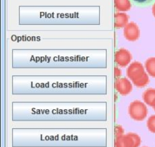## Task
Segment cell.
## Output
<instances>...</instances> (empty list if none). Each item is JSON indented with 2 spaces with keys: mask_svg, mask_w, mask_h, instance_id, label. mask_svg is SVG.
<instances>
[{
  "mask_svg": "<svg viewBox=\"0 0 155 147\" xmlns=\"http://www.w3.org/2000/svg\"><path fill=\"white\" fill-rule=\"evenodd\" d=\"M143 147H147V146H143Z\"/></svg>",
  "mask_w": 155,
  "mask_h": 147,
  "instance_id": "obj_18",
  "label": "cell"
},
{
  "mask_svg": "<svg viewBox=\"0 0 155 147\" xmlns=\"http://www.w3.org/2000/svg\"><path fill=\"white\" fill-rule=\"evenodd\" d=\"M133 59L131 53L125 48H120L115 52L114 60L117 65L120 67H126Z\"/></svg>",
  "mask_w": 155,
  "mask_h": 147,
  "instance_id": "obj_4",
  "label": "cell"
},
{
  "mask_svg": "<svg viewBox=\"0 0 155 147\" xmlns=\"http://www.w3.org/2000/svg\"><path fill=\"white\" fill-rule=\"evenodd\" d=\"M124 129H123L122 126H120V125H116V127H115V134H116V137L123 135V134H124Z\"/></svg>",
  "mask_w": 155,
  "mask_h": 147,
  "instance_id": "obj_14",
  "label": "cell"
},
{
  "mask_svg": "<svg viewBox=\"0 0 155 147\" xmlns=\"http://www.w3.org/2000/svg\"><path fill=\"white\" fill-rule=\"evenodd\" d=\"M144 103L151 107H155V88H148L142 94Z\"/></svg>",
  "mask_w": 155,
  "mask_h": 147,
  "instance_id": "obj_8",
  "label": "cell"
},
{
  "mask_svg": "<svg viewBox=\"0 0 155 147\" xmlns=\"http://www.w3.org/2000/svg\"><path fill=\"white\" fill-rule=\"evenodd\" d=\"M145 73L146 72H145V67L143 66V65L138 61L132 63L127 69V77L130 80H132L133 82L140 79Z\"/></svg>",
  "mask_w": 155,
  "mask_h": 147,
  "instance_id": "obj_3",
  "label": "cell"
},
{
  "mask_svg": "<svg viewBox=\"0 0 155 147\" xmlns=\"http://www.w3.org/2000/svg\"><path fill=\"white\" fill-rule=\"evenodd\" d=\"M152 14L155 18V2L153 4V6H152Z\"/></svg>",
  "mask_w": 155,
  "mask_h": 147,
  "instance_id": "obj_16",
  "label": "cell"
},
{
  "mask_svg": "<svg viewBox=\"0 0 155 147\" xmlns=\"http://www.w3.org/2000/svg\"><path fill=\"white\" fill-rule=\"evenodd\" d=\"M124 37L127 40L130 42H135L140 37V30L136 23L130 22L124 27Z\"/></svg>",
  "mask_w": 155,
  "mask_h": 147,
  "instance_id": "obj_5",
  "label": "cell"
},
{
  "mask_svg": "<svg viewBox=\"0 0 155 147\" xmlns=\"http://www.w3.org/2000/svg\"><path fill=\"white\" fill-rule=\"evenodd\" d=\"M145 69L150 76L155 78V57H150L145 61Z\"/></svg>",
  "mask_w": 155,
  "mask_h": 147,
  "instance_id": "obj_10",
  "label": "cell"
},
{
  "mask_svg": "<svg viewBox=\"0 0 155 147\" xmlns=\"http://www.w3.org/2000/svg\"><path fill=\"white\" fill-rule=\"evenodd\" d=\"M131 0H114L115 8L119 11H127L132 8Z\"/></svg>",
  "mask_w": 155,
  "mask_h": 147,
  "instance_id": "obj_9",
  "label": "cell"
},
{
  "mask_svg": "<svg viewBox=\"0 0 155 147\" xmlns=\"http://www.w3.org/2000/svg\"><path fill=\"white\" fill-rule=\"evenodd\" d=\"M141 142V138L138 134L129 133L116 137L115 147H139Z\"/></svg>",
  "mask_w": 155,
  "mask_h": 147,
  "instance_id": "obj_2",
  "label": "cell"
},
{
  "mask_svg": "<svg viewBox=\"0 0 155 147\" xmlns=\"http://www.w3.org/2000/svg\"><path fill=\"white\" fill-rule=\"evenodd\" d=\"M121 75H122V72H121V70L117 67V66H115L114 67V76L116 78V79L120 78Z\"/></svg>",
  "mask_w": 155,
  "mask_h": 147,
  "instance_id": "obj_15",
  "label": "cell"
},
{
  "mask_svg": "<svg viewBox=\"0 0 155 147\" xmlns=\"http://www.w3.org/2000/svg\"><path fill=\"white\" fill-rule=\"evenodd\" d=\"M114 87L117 91L122 96L130 94L133 91V85L127 78H120L116 79Z\"/></svg>",
  "mask_w": 155,
  "mask_h": 147,
  "instance_id": "obj_6",
  "label": "cell"
},
{
  "mask_svg": "<svg viewBox=\"0 0 155 147\" xmlns=\"http://www.w3.org/2000/svg\"><path fill=\"white\" fill-rule=\"evenodd\" d=\"M149 77H148V74L145 73L140 79L137 80L136 81H134L133 82V85L135 86H136L137 88H142L145 87L149 83Z\"/></svg>",
  "mask_w": 155,
  "mask_h": 147,
  "instance_id": "obj_11",
  "label": "cell"
},
{
  "mask_svg": "<svg viewBox=\"0 0 155 147\" xmlns=\"http://www.w3.org/2000/svg\"><path fill=\"white\" fill-rule=\"evenodd\" d=\"M129 115L133 120L142 122L148 115V108L145 103L140 101H134L129 106Z\"/></svg>",
  "mask_w": 155,
  "mask_h": 147,
  "instance_id": "obj_1",
  "label": "cell"
},
{
  "mask_svg": "<svg viewBox=\"0 0 155 147\" xmlns=\"http://www.w3.org/2000/svg\"><path fill=\"white\" fill-rule=\"evenodd\" d=\"M147 127L151 133L155 134V115L150 116L147 121Z\"/></svg>",
  "mask_w": 155,
  "mask_h": 147,
  "instance_id": "obj_13",
  "label": "cell"
},
{
  "mask_svg": "<svg viewBox=\"0 0 155 147\" xmlns=\"http://www.w3.org/2000/svg\"><path fill=\"white\" fill-rule=\"evenodd\" d=\"M129 24V16L125 13L115 14L114 15V27L117 29L124 28Z\"/></svg>",
  "mask_w": 155,
  "mask_h": 147,
  "instance_id": "obj_7",
  "label": "cell"
},
{
  "mask_svg": "<svg viewBox=\"0 0 155 147\" xmlns=\"http://www.w3.org/2000/svg\"><path fill=\"white\" fill-rule=\"evenodd\" d=\"M132 3L134 5L139 7H147L153 5L155 2V0H131Z\"/></svg>",
  "mask_w": 155,
  "mask_h": 147,
  "instance_id": "obj_12",
  "label": "cell"
},
{
  "mask_svg": "<svg viewBox=\"0 0 155 147\" xmlns=\"http://www.w3.org/2000/svg\"><path fill=\"white\" fill-rule=\"evenodd\" d=\"M153 108H154V111H155V107H153Z\"/></svg>",
  "mask_w": 155,
  "mask_h": 147,
  "instance_id": "obj_17",
  "label": "cell"
}]
</instances>
